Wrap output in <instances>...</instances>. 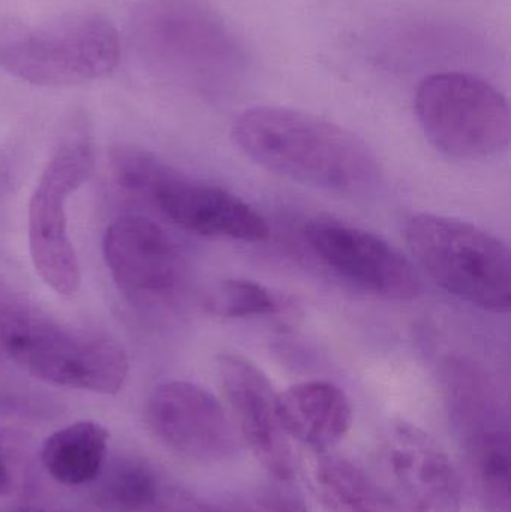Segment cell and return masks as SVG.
Here are the masks:
<instances>
[{"label": "cell", "mask_w": 511, "mask_h": 512, "mask_svg": "<svg viewBox=\"0 0 511 512\" xmlns=\"http://www.w3.org/2000/svg\"><path fill=\"white\" fill-rule=\"evenodd\" d=\"M216 367L234 426L252 456L276 480L290 481L293 450L279 418L272 382L257 364L237 352L219 355Z\"/></svg>", "instance_id": "4fadbf2b"}, {"label": "cell", "mask_w": 511, "mask_h": 512, "mask_svg": "<svg viewBox=\"0 0 511 512\" xmlns=\"http://www.w3.org/2000/svg\"><path fill=\"white\" fill-rule=\"evenodd\" d=\"M282 300L261 283L246 279H225L207 295V312L218 318L246 319L279 315Z\"/></svg>", "instance_id": "d6986e66"}, {"label": "cell", "mask_w": 511, "mask_h": 512, "mask_svg": "<svg viewBox=\"0 0 511 512\" xmlns=\"http://www.w3.org/2000/svg\"><path fill=\"white\" fill-rule=\"evenodd\" d=\"M11 361L45 384L96 394L119 393L129 375L128 355L116 340L60 324L39 309L15 336Z\"/></svg>", "instance_id": "ba28073f"}, {"label": "cell", "mask_w": 511, "mask_h": 512, "mask_svg": "<svg viewBox=\"0 0 511 512\" xmlns=\"http://www.w3.org/2000/svg\"><path fill=\"white\" fill-rule=\"evenodd\" d=\"M107 429L95 421H77L48 436L41 448L45 472L68 487L87 486L107 463Z\"/></svg>", "instance_id": "9a60e30c"}, {"label": "cell", "mask_w": 511, "mask_h": 512, "mask_svg": "<svg viewBox=\"0 0 511 512\" xmlns=\"http://www.w3.org/2000/svg\"><path fill=\"white\" fill-rule=\"evenodd\" d=\"M305 237L324 265L369 294L407 301L422 292V279L413 262L377 234L318 219L306 225Z\"/></svg>", "instance_id": "8fae6325"}, {"label": "cell", "mask_w": 511, "mask_h": 512, "mask_svg": "<svg viewBox=\"0 0 511 512\" xmlns=\"http://www.w3.org/2000/svg\"><path fill=\"white\" fill-rule=\"evenodd\" d=\"M14 477H12L11 465H9L8 457L0 448V496L8 495L12 490Z\"/></svg>", "instance_id": "7402d4cb"}, {"label": "cell", "mask_w": 511, "mask_h": 512, "mask_svg": "<svg viewBox=\"0 0 511 512\" xmlns=\"http://www.w3.org/2000/svg\"><path fill=\"white\" fill-rule=\"evenodd\" d=\"M92 484L93 501L110 512L153 511L164 498L155 469L138 456H119L105 463Z\"/></svg>", "instance_id": "ac0fdd59"}, {"label": "cell", "mask_w": 511, "mask_h": 512, "mask_svg": "<svg viewBox=\"0 0 511 512\" xmlns=\"http://www.w3.org/2000/svg\"><path fill=\"white\" fill-rule=\"evenodd\" d=\"M378 481L398 512H461L458 469L429 433L407 421L390 426Z\"/></svg>", "instance_id": "30bf717a"}, {"label": "cell", "mask_w": 511, "mask_h": 512, "mask_svg": "<svg viewBox=\"0 0 511 512\" xmlns=\"http://www.w3.org/2000/svg\"><path fill=\"white\" fill-rule=\"evenodd\" d=\"M2 176H0V192H2Z\"/></svg>", "instance_id": "cb8c5ba5"}, {"label": "cell", "mask_w": 511, "mask_h": 512, "mask_svg": "<svg viewBox=\"0 0 511 512\" xmlns=\"http://www.w3.org/2000/svg\"><path fill=\"white\" fill-rule=\"evenodd\" d=\"M36 307L0 276V366L11 361L15 336Z\"/></svg>", "instance_id": "44dd1931"}, {"label": "cell", "mask_w": 511, "mask_h": 512, "mask_svg": "<svg viewBox=\"0 0 511 512\" xmlns=\"http://www.w3.org/2000/svg\"><path fill=\"white\" fill-rule=\"evenodd\" d=\"M468 471L485 512H511V448L503 421L471 430L467 436Z\"/></svg>", "instance_id": "e0dca14e"}, {"label": "cell", "mask_w": 511, "mask_h": 512, "mask_svg": "<svg viewBox=\"0 0 511 512\" xmlns=\"http://www.w3.org/2000/svg\"><path fill=\"white\" fill-rule=\"evenodd\" d=\"M11 512H63V511H54V510H44V508H20V510H15Z\"/></svg>", "instance_id": "603a6c76"}, {"label": "cell", "mask_w": 511, "mask_h": 512, "mask_svg": "<svg viewBox=\"0 0 511 512\" xmlns=\"http://www.w3.org/2000/svg\"><path fill=\"white\" fill-rule=\"evenodd\" d=\"M111 165L123 191L147 201L180 230L243 243L269 239V224L251 204L227 189L183 176L149 150L117 147Z\"/></svg>", "instance_id": "3957f363"}, {"label": "cell", "mask_w": 511, "mask_h": 512, "mask_svg": "<svg viewBox=\"0 0 511 512\" xmlns=\"http://www.w3.org/2000/svg\"><path fill=\"white\" fill-rule=\"evenodd\" d=\"M95 149L83 117L71 120L45 165L29 203V251L41 279L63 297L80 289L81 270L69 237L68 201L92 176Z\"/></svg>", "instance_id": "8992f818"}, {"label": "cell", "mask_w": 511, "mask_h": 512, "mask_svg": "<svg viewBox=\"0 0 511 512\" xmlns=\"http://www.w3.org/2000/svg\"><path fill=\"white\" fill-rule=\"evenodd\" d=\"M308 468L312 492L326 512H398L378 481L350 460L315 453Z\"/></svg>", "instance_id": "2e32d148"}, {"label": "cell", "mask_w": 511, "mask_h": 512, "mask_svg": "<svg viewBox=\"0 0 511 512\" xmlns=\"http://www.w3.org/2000/svg\"><path fill=\"white\" fill-rule=\"evenodd\" d=\"M231 138L258 167L333 194H368L381 182L377 155L362 138L305 111L249 108L234 120Z\"/></svg>", "instance_id": "6da1fadb"}, {"label": "cell", "mask_w": 511, "mask_h": 512, "mask_svg": "<svg viewBox=\"0 0 511 512\" xmlns=\"http://www.w3.org/2000/svg\"><path fill=\"white\" fill-rule=\"evenodd\" d=\"M128 35L141 65L194 89H228L248 66L245 45L204 0H141Z\"/></svg>", "instance_id": "7a4b0ae2"}, {"label": "cell", "mask_w": 511, "mask_h": 512, "mask_svg": "<svg viewBox=\"0 0 511 512\" xmlns=\"http://www.w3.org/2000/svg\"><path fill=\"white\" fill-rule=\"evenodd\" d=\"M156 512H309L308 505L299 493L282 487L263 489L242 498L222 504L200 501L188 496H171L162 499Z\"/></svg>", "instance_id": "ffe728a7"}, {"label": "cell", "mask_w": 511, "mask_h": 512, "mask_svg": "<svg viewBox=\"0 0 511 512\" xmlns=\"http://www.w3.org/2000/svg\"><path fill=\"white\" fill-rule=\"evenodd\" d=\"M120 51L119 30L96 12L60 15L33 26L0 27V69L33 86L101 80L119 65Z\"/></svg>", "instance_id": "277c9868"}, {"label": "cell", "mask_w": 511, "mask_h": 512, "mask_svg": "<svg viewBox=\"0 0 511 512\" xmlns=\"http://www.w3.org/2000/svg\"><path fill=\"white\" fill-rule=\"evenodd\" d=\"M414 108L426 138L449 158H491L509 147V101L476 75H429L417 89Z\"/></svg>", "instance_id": "52a82bcc"}, {"label": "cell", "mask_w": 511, "mask_h": 512, "mask_svg": "<svg viewBox=\"0 0 511 512\" xmlns=\"http://www.w3.org/2000/svg\"><path fill=\"white\" fill-rule=\"evenodd\" d=\"M278 411L288 438L314 453H326L350 432L353 408L332 382L306 381L278 394Z\"/></svg>", "instance_id": "5bb4252c"}, {"label": "cell", "mask_w": 511, "mask_h": 512, "mask_svg": "<svg viewBox=\"0 0 511 512\" xmlns=\"http://www.w3.org/2000/svg\"><path fill=\"white\" fill-rule=\"evenodd\" d=\"M104 258L114 285L138 313L168 306L185 285L179 246L144 216H122L107 228Z\"/></svg>", "instance_id": "9c48e42d"}, {"label": "cell", "mask_w": 511, "mask_h": 512, "mask_svg": "<svg viewBox=\"0 0 511 512\" xmlns=\"http://www.w3.org/2000/svg\"><path fill=\"white\" fill-rule=\"evenodd\" d=\"M405 240L441 289L485 312H510L511 254L503 240L470 222L432 213L413 216Z\"/></svg>", "instance_id": "5b68a950"}, {"label": "cell", "mask_w": 511, "mask_h": 512, "mask_svg": "<svg viewBox=\"0 0 511 512\" xmlns=\"http://www.w3.org/2000/svg\"><path fill=\"white\" fill-rule=\"evenodd\" d=\"M150 432L174 454L198 463H221L237 451L236 426L222 403L200 385L168 381L150 393Z\"/></svg>", "instance_id": "7c38bea8"}]
</instances>
